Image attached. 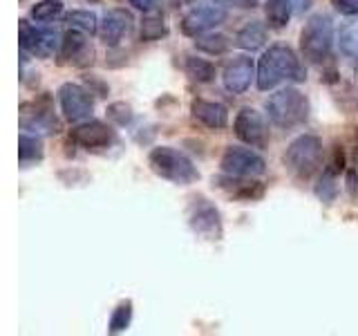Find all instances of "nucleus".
I'll return each instance as SVG.
<instances>
[{"mask_svg": "<svg viewBox=\"0 0 358 336\" xmlns=\"http://www.w3.org/2000/svg\"><path fill=\"white\" fill-rule=\"evenodd\" d=\"M305 67L300 65V59L289 45H271L264 54L260 63H257V88L266 92L273 90L282 81H305Z\"/></svg>", "mask_w": 358, "mask_h": 336, "instance_id": "f257e3e1", "label": "nucleus"}, {"mask_svg": "<svg viewBox=\"0 0 358 336\" xmlns=\"http://www.w3.org/2000/svg\"><path fill=\"white\" fill-rule=\"evenodd\" d=\"M148 166L155 175L179 186H188L199 179L197 166L173 146H157V148H152L148 155Z\"/></svg>", "mask_w": 358, "mask_h": 336, "instance_id": "f03ea898", "label": "nucleus"}, {"mask_svg": "<svg viewBox=\"0 0 358 336\" xmlns=\"http://www.w3.org/2000/svg\"><path fill=\"white\" fill-rule=\"evenodd\" d=\"M266 115L282 130L298 128L309 119V99L298 88H285L266 101Z\"/></svg>", "mask_w": 358, "mask_h": 336, "instance_id": "7ed1b4c3", "label": "nucleus"}, {"mask_svg": "<svg viewBox=\"0 0 358 336\" xmlns=\"http://www.w3.org/2000/svg\"><path fill=\"white\" fill-rule=\"evenodd\" d=\"M331 48H334V22H331V18L324 16V14L311 16L307 25L302 27V34H300L302 59L313 63V65H320L329 59Z\"/></svg>", "mask_w": 358, "mask_h": 336, "instance_id": "20e7f679", "label": "nucleus"}, {"mask_svg": "<svg viewBox=\"0 0 358 336\" xmlns=\"http://www.w3.org/2000/svg\"><path fill=\"white\" fill-rule=\"evenodd\" d=\"M287 171L298 179H309L322 166V141L316 134H300L285 153Z\"/></svg>", "mask_w": 358, "mask_h": 336, "instance_id": "39448f33", "label": "nucleus"}, {"mask_svg": "<svg viewBox=\"0 0 358 336\" xmlns=\"http://www.w3.org/2000/svg\"><path fill=\"white\" fill-rule=\"evenodd\" d=\"M229 11L220 0H210V3H201L195 5L190 11H186L182 18V31L190 38H197L201 34H206L210 29H215L227 20Z\"/></svg>", "mask_w": 358, "mask_h": 336, "instance_id": "423d86ee", "label": "nucleus"}, {"mask_svg": "<svg viewBox=\"0 0 358 336\" xmlns=\"http://www.w3.org/2000/svg\"><path fill=\"white\" fill-rule=\"evenodd\" d=\"M222 171L233 177H260L266 171V162L262 155L242 146H229L220 160Z\"/></svg>", "mask_w": 358, "mask_h": 336, "instance_id": "0eeeda50", "label": "nucleus"}, {"mask_svg": "<svg viewBox=\"0 0 358 336\" xmlns=\"http://www.w3.org/2000/svg\"><path fill=\"white\" fill-rule=\"evenodd\" d=\"M59 104L63 110V117L70 123L87 121L94 110L92 92L78 83H63L59 88Z\"/></svg>", "mask_w": 358, "mask_h": 336, "instance_id": "6e6552de", "label": "nucleus"}, {"mask_svg": "<svg viewBox=\"0 0 358 336\" xmlns=\"http://www.w3.org/2000/svg\"><path fill=\"white\" fill-rule=\"evenodd\" d=\"M188 224L199 238L220 240L222 238V218L215 204H210L204 197H195L188 209Z\"/></svg>", "mask_w": 358, "mask_h": 336, "instance_id": "1a4fd4ad", "label": "nucleus"}, {"mask_svg": "<svg viewBox=\"0 0 358 336\" xmlns=\"http://www.w3.org/2000/svg\"><path fill=\"white\" fill-rule=\"evenodd\" d=\"M233 130L238 139L251 148H264L268 144V126L262 112H257L255 108H242L233 121Z\"/></svg>", "mask_w": 358, "mask_h": 336, "instance_id": "9d476101", "label": "nucleus"}, {"mask_svg": "<svg viewBox=\"0 0 358 336\" xmlns=\"http://www.w3.org/2000/svg\"><path fill=\"white\" fill-rule=\"evenodd\" d=\"M61 41H63V36H59V31L31 27L27 20H22L20 48L27 50L34 56H38V59H50V56L61 48Z\"/></svg>", "mask_w": 358, "mask_h": 336, "instance_id": "9b49d317", "label": "nucleus"}, {"mask_svg": "<svg viewBox=\"0 0 358 336\" xmlns=\"http://www.w3.org/2000/svg\"><path fill=\"white\" fill-rule=\"evenodd\" d=\"M70 141L81 146L85 150H99V148H108V146L115 141V132L110 126H106L103 121H81L70 130Z\"/></svg>", "mask_w": 358, "mask_h": 336, "instance_id": "f8f14e48", "label": "nucleus"}, {"mask_svg": "<svg viewBox=\"0 0 358 336\" xmlns=\"http://www.w3.org/2000/svg\"><path fill=\"white\" fill-rule=\"evenodd\" d=\"M134 18L128 9H110L99 22V38L103 41L108 48H117V45L132 31Z\"/></svg>", "mask_w": 358, "mask_h": 336, "instance_id": "ddd939ff", "label": "nucleus"}, {"mask_svg": "<svg viewBox=\"0 0 358 336\" xmlns=\"http://www.w3.org/2000/svg\"><path fill=\"white\" fill-rule=\"evenodd\" d=\"M255 76L257 72H255L251 56H235V59L224 67L222 81L231 94H242L251 88V81Z\"/></svg>", "mask_w": 358, "mask_h": 336, "instance_id": "4468645a", "label": "nucleus"}, {"mask_svg": "<svg viewBox=\"0 0 358 336\" xmlns=\"http://www.w3.org/2000/svg\"><path fill=\"white\" fill-rule=\"evenodd\" d=\"M59 56H61L63 63L70 61V63H74L78 67H83V65L94 61V50H92V45H90V41L83 36V31L72 27L61 41Z\"/></svg>", "mask_w": 358, "mask_h": 336, "instance_id": "2eb2a0df", "label": "nucleus"}, {"mask_svg": "<svg viewBox=\"0 0 358 336\" xmlns=\"http://www.w3.org/2000/svg\"><path fill=\"white\" fill-rule=\"evenodd\" d=\"M190 112H193V119H197L201 126H206L210 130H222L229 123V110L222 104H217V101L195 99L190 104Z\"/></svg>", "mask_w": 358, "mask_h": 336, "instance_id": "dca6fc26", "label": "nucleus"}, {"mask_svg": "<svg viewBox=\"0 0 358 336\" xmlns=\"http://www.w3.org/2000/svg\"><path fill=\"white\" fill-rule=\"evenodd\" d=\"M253 177H233L229 175V179L224 177L220 179V186L227 188L233 197L238 200H257L264 195V186L260 182H251Z\"/></svg>", "mask_w": 358, "mask_h": 336, "instance_id": "f3484780", "label": "nucleus"}, {"mask_svg": "<svg viewBox=\"0 0 358 336\" xmlns=\"http://www.w3.org/2000/svg\"><path fill=\"white\" fill-rule=\"evenodd\" d=\"M264 43H266V27L260 20L246 22V25L235 34V45H238L240 50H246V52L260 50Z\"/></svg>", "mask_w": 358, "mask_h": 336, "instance_id": "a211bd4d", "label": "nucleus"}, {"mask_svg": "<svg viewBox=\"0 0 358 336\" xmlns=\"http://www.w3.org/2000/svg\"><path fill=\"white\" fill-rule=\"evenodd\" d=\"M291 9H294V3H291V0H266L264 11H266L268 27L282 29L291 18Z\"/></svg>", "mask_w": 358, "mask_h": 336, "instance_id": "6ab92c4d", "label": "nucleus"}, {"mask_svg": "<svg viewBox=\"0 0 358 336\" xmlns=\"http://www.w3.org/2000/svg\"><path fill=\"white\" fill-rule=\"evenodd\" d=\"M184 70L197 83H208L215 78V65L206 59H199V56H186Z\"/></svg>", "mask_w": 358, "mask_h": 336, "instance_id": "aec40b11", "label": "nucleus"}, {"mask_svg": "<svg viewBox=\"0 0 358 336\" xmlns=\"http://www.w3.org/2000/svg\"><path fill=\"white\" fill-rule=\"evenodd\" d=\"M168 34V27L164 22V16L157 14V11H150V14H145L143 20H141V41L145 43H155V41H162Z\"/></svg>", "mask_w": 358, "mask_h": 336, "instance_id": "412c9836", "label": "nucleus"}, {"mask_svg": "<svg viewBox=\"0 0 358 336\" xmlns=\"http://www.w3.org/2000/svg\"><path fill=\"white\" fill-rule=\"evenodd\" d=\"M316 195L327 204L336 200V195H338V171H334L331 166L324 168L316 184Z\"/></svg>", "mask_w": 358, "mask_h": 336, "instance_id": "4be33fe9", "label": "nucleus"}, {"mask_svg": "<svg viewBox=\"0 0 358 336\" xmlns=\"http://www.w3.org/2000/svg\"><path fill=\"white\" fill-rule=\"evenodd\" d=\"M338 45L341 52L345 56H352V59L358 61V18L352 22H345L338 31Z\"/></svg>", "mask_w": 358, "mask_h": 336, "instance_id": "5701e85b", "label": "nucleus"}, {"mask_svg": "<svg viewBox=\"0 0 358 336\" xmlns=\"http://www.w3.org/2000/svg\"><path fill=\"white\" fill-rule=\"evenodd\" d=\"M18 157L22 164L27 162H41L43 160V141L38 137L20 134L18 137Z\"/></svg>", "mask_w": 358, "mask_h": 336, "instance_id": "b1692460", "label": "nucleus"}, {"mask_svg": "<svg viewBox=\"0 0 358 336\" xmlns=\"http://www.w3.org/2000/svg\"><path fill=\"white\" fill-rule=\"evenodd\" d=\"M63 14V0H41L31 7V20L36 22H50Z\"/></svg>", "mask_w": 358, "mask_h": 336, "instance_id": "393cba45", "label": "nucleus"}, {"mask_svg": "<svg viewBox=\"0 0 358 336\" xmlns=\"http://www.w3.org/2000/svg\"><path fill=\"white\" fill-rule=\"evenodd\" d=\"M130 321H132V302L130 300H123V302H119V305L115 307V312H112L108 330L112 334H119V332L130 328Z\"/></svg>", "mask_w": 358, "mask_h": 336, "instance_id": "a878e982", "label": "nucleus"}, {"mask_svg": "<svg viewBox=\"0 0 358 336\" xmlns=\"http://www.w3.org/2000/svg\"><path fill=\"white\" fill-rule=\"evenodd\" d=\"M67 22L74 27V29H81V31H87V34H94L99 31V20L92 11L87 9H74L67 14Z\"/></svg>", "mask_w": 358, "mask_h": 336, "instance_id": "bb28decb", "label": "nucleus"}, {"mask_svg": "<svg viewBox=\"0 0 358 336\" xmlns=\"http://www.w3.org/2000/svg\"><path fill=\"white\" fill-rule=\"evenodd\" d=\"M195 48L208 54H224L229 50V41L222 34H201L195 38Z\"/></svg>", "mask_w": 358, "mask_h": 336, "instance_id": "cd10ccee", "label": "nucleus"}, {"mask_svg": "<svg viewBox=\"0 0 358 336\" xmlns=\"http://www.w3.org/2000/svg\"><path fill=\"white\" fill-rule=\"evenodd\" d=\"M108 117L115 123H119V126H126V123H130V119H132V110H130V106L123 104V101H117V104H112L108 108Z\"/></svg>", "mask_w": 358, "mask_h": 336, "instance_id": "c85d7f7f", "label": "nucleus"}, {"mask_svg": "<svg viewBox=\"0 0 358 336\" xmlns=\"http://www.w3.org/2000/svg\"><path fill=\"white\" fill-rule=\"evenodd\" d=\"M331 5L336 7V11L347 16H354L358 14V0H331Z\"/></svg>", "mask_w": 358, "mask_h": 336, "instance_id": "c756f323", "label": "nucleus"}, {"mask_svg": "<svg viewBox=\"0 0 358 336\" xmlns=\"http://www.w3.org/2000/svg\"><path fill=\"white\" fill-rule=\"evenodd\" d=\"M343 164H345V157H343V150H341V146H336V148H334V162H331L329 166L334 168V171H338V173H341V171H343V168H345Z\"/></svg>", "mask_w": 358, "mask_h": 336, "instance_id": "7c9ffc66", "label": "nucleus"}, {"mask_svg": "<svg viewBox=\"0 0 358 336\" xmlns=\"http://www.w3.org/2000/svg\"><path fill=\"white\" fill-rule=\"evenodd\" d=\"M155 3H157V0H130V5L141 9V11H150L155 7Z\"/></svg>", "mask_w": 358, "mask_h": 336, "instance_id": "2f4dec72", "label": "nucleus"}, {"mask_svg": "<svg viewBox=\"0 0 358 336\" xmlns=\"http://www.w3.org/2000/svg\"><path fill=\"white\" fill-rule=\"evenodd\" d=\"M220 3H233L238 7H255V0H220Z\"/></svg>", "mask_w": 358, "mask_h": 336, "instance_id": "473e14b6", "label": "nucleus"}, {"mask_svg": "<svg viewBox=\"0 0 358 336\" xmlns=\"http://www.w3.org/2000/svg\"><path fill=\"white\" fill-rule=\"evenodd\" d=\"M291 3L296 5V9H298V11H307V9L311 7L313 0H291Z\"/></svg>", "mask_w": 358, "mask_h": 336, "instance_id": "72a5a7b5", "label": "nucleus"}, {"mask_svg": "<svg viewBox=\"0 0 358 336\" xmlns=\"http://www.w3.org/2000/svg\"><path fill=\"white\" fill-rule=\"evenodd\" d=\"M352 157H354V171H356V175H358V146H356V148H354Z\"/></svg>", "mask_w": 358, "mask_h": 336, "instance_id": "f704fd0d", "label": "nucleus"}, {"mask_svg": "<svg viewBox=\"0 0 358 336\" xmlns=\"http://www.w3.org/2000/svg\"><path fill=\"white\" fill-rule=\"evenodd\" d=\"M354 76H356V83H358V63H356V70H354Z\"/></svg>", "mask_w": 358, "mask_h": 336, "instance_id": "c9c22d12", "label": "nucleus"}]
</instances>
